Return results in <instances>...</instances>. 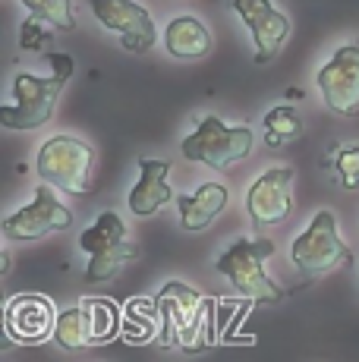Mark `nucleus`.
I'll return each instance as SVG.
<instances>
[{"instance_id": "423d86ee", "label": "nucleus", "mask_w": 359, "mask_h": 362, "mask_svg": "<svg viewBox=\"0 0 359 362\" xmlns=\"http://www.w3.org/2000/svg\"><path fill=\"white\" fill-rule=\"evenodd\" d=\"M347 255H350V249H347V243H343L341 230H337L334 211H328V208H322L312 218V224L296 236L293 246H290V262L306 277L328 274V271H334Z\"/></svg>"}, {"instance_id": "2eb2a0df", "label": "nucleus", "mask_w": 359, "mask_h": 362, "mask_svg": "<svg viewBox=\"0 0 359 362\" xmlns=\"http://www.w3.org/2000/svg\"><path fill=\"white\" fill-rule=\"evenodd\" d=\"M164 47L170 57L196 60L211 51V32L202 19L196 16H174L164 29Z\"/></svg>"}, {"instance_id": "a211bd4d", "label": "nucleus", "mask_w": 359, "mask_h": 362, "mask_svg": "<svg viewBox=\"0 0 359 362\" xmlns=\"http://www.w3.org/2000/svg\"><path fill=\"white\" fill-rule=\"evenodd\" d=\"M123 334L129 340H151L161 337V312H158V299L139 296L126 303L123 309Z\"/></svg>"}, {"instance_id": "4be33fe9", "label": "nucleus", "mask_w": 359, "mask_h": 362, "mask_svg": "<svg viewBox=\"0 0 359 362\" xmlns=\"http://www.w3.org/2000/svg\"><path fill=\"white\" fill-rule=\"evenodd\" d=\"M47 41H51V25L38 16L25 19L23 29H19V45H23L25 51H41Z\"/></svg>"}, {"instance_id": "f257e3e1", "label": "nucleus", "mask_w": 359, "mask_h": 362, "mask_svg": "<svg viewBox=\"0 0 359 362\" xmlns=\"http://www.w3.org/2000/svg\"><path fill=\"white\" fill-rule=\"evenodd\" d=\"M155 299L161 312V346H183L192 353L215 344V299L183 281H167Z\"/></svg>"}, {"instance_id": "6e6552de", "label": "nucleus", "mask_w": 359, "mask_h": 362, "mask_svg": "<svg viewBox=\"0 0 359 362\" xmlns=\"http://www.w3.org/2000/svg\"><path fill=\"white\" fill-rule=\"evenodd\" d=\"M66 227H73V211L54 196L51 183H41L35 189V199L4 221V233L10 240H23V243L60 233Z\"/></svg>"}, {"instance_id": "7ed1b4c3", "label": "nucleus", "mask_w": 359, "mask_h": 362, "mask_svg": "<svg viewBox=\"0 0 359 362\" xmlns=\"http://www.w3.org/2000/svg\"><path fill=\"white\" fill-rule=\"evenodd\" d=\"M95 148L76 136H51L38 148V177L66 196H86L92 186Z\"/></svg>"}, {"instance_id": "1a4fd4ad", "label": "nucleus", "mask_w": 359, "mask_h": 362, "mask_svg": "<svg viewBox=\"0 0 359 362\" xmlns=\"http://www.w3.org/2000/svg\"><path fill=\"white\" fill-rule=\"evenodd\" d=\"M322 98L334 114H356L359 110V41L341 45L319 69Z\"/></svg>"}, {"instance_id": "5701e85b", "label": "nucleus", "mask_w": 359, "mask_h": 362, "mask_svg": "<svg viewBox=\"0 0 359 362\" xmlns=\"http://www.w3.org/2000/svg\"><path fill=\"white\" fill-rule=\"evenodd\" d=\"M51 66H54V76H64V79H70L73 60L66 57V54H51Z\"/></svg>"}, {"instance_id": "f8f14e48", "label": "nucleus", "mask_w": 359, "mask_h": 362, "mask_svg": "<svg viewBox=\"0 0 359 362\" xmlns=\"http://www.w3.org/2000/svg\"><path fill=\"white\" fill-rule=\"evenodd\" d=\"M57 318L60 312L54 309V303L47 296L23 293L6 303L4 328H6V337L16 340V344H41V340L54 337Z\"/></svg>"}, {"instance_id": "dca6fc26", "label": "nucleus", "mask_w": 359, "mask_h": 362, "mask_svg": "<svg viewBox=\"0 0 359 362\" xmlns=\"http://www.w3.org/2000/svg\"><path fill=\"white\" fill-rule=\"evenodd\" d=\"M177 208L186 230H205L227 208V189L220 183H202L189 196H177Z\"/></svg>"}, {"instance_id": "4468645a", "label": "nucleus", "mask_w": 359, "mask_h": 362, "mask_svg": "<svg viewBox=\"0 0 359 362\" xmlns=\"http://www.w3.org/2000/svg\"><path fill=\"white\" fill-rule=\"evenodd\" d=\"M139 183L129 192V211L139 218H151L161 211L167 202H174V192L167 186V161H155V158H139Z\"/></svg>"}, {"instance_id": "6ab92c4d", "label": "nucleus", "mask_w": 359, "mask_h": 362, "mask_svg": "<svg viewBox=\"0 0 359 362\" xmlns=\"http://www.w3.org/2000/svg\"><path fill=\"white\" fill-rule=\"evenodd\" d=\"M32 16L45 19L51 29L60 32H70L76 29V10H73V0H19Z\"/></svg>"}, {"instance_id": "f3484780", "label": "nucleus", "mask_w": 359, "mask_h": 362, "mask_svg": "<svg viewBox=\"0 0 359 362\" xmlns=\"http://www.w3.org/2000/svg\"><path fill=\"white\" fill-rule=\"evenodd\" d=\"M54 344L64 346V350H86V346H92V344H101L98 328H95L92 315H88V309L82 303L60 312L57 331H54Z\"/></svg>"}, {"instance_id": "20e7f679", "label": "nucleus", "mask_w": 359, "mask_h": 362, "mask_svg": "<svg viewBox=\"0 0 359 362\" xmlns=\"http://www.w3.org/2000/svg\"><path fill=\"white\" fill-rule=\"evenodd\" d=\"M252 127H227L220 117H202L196 132L183 139V158L196 164H208L211 170H227L230 164L252 155Z\"/></svg>"}, {"instance_id": "412c9836", "label": "nucleus", "mask_w": 359, "mask_h": 362, "mask_svg": "<svg viewBox=\"0 0 359 362\" xmlns=\"http://www.w3.org/2000/svg\"><path fill=\"white\" fill-rule=\"evenodd\" d=\"M334 170L347 189L359 186V145H343L334 151Z\"/></svg>"}, {"instance_id": "f03ea898", "label": "nucleus", "mask_w": 359, "mask_h": 362, "mask_svg": "<svg viewBox=\"0 0 359 362\" xmlns=\"http://www.w3.org/2000/svg\"><path fill=\"white\" fill-rule=\"evenodd\" d=\"M274 255V243L265 236H240L218 259V271L233 284L240 296L252 303H278L284 290L265 274V259Z\"/></svg>"}, {"instance_id": "0eeeda50", "label": "nucleus", "mask_w": 359, "mask_h": 362, "mask_svg": "<svg viewBox=\"0 0 359 362\" xmlns=\"http://www.w3.org/2000/svg\"><path fill=\"white\" fill-rule=\"evenodd\" d=\"M64 76H32V73H19L13 79V95L16 101L4 104L0 107V123L6 129H38L45 127L54 117V107H57V98L64 92Z\"/></svg>"}, {"instance_id": "ddd939ff", "label": "nucleus", "mask_w": 359, "mask_h": 362, "mask_svg": "<svg viewBox=\"0 0 359 362\" xmlns=\"http://www.w3.org/2000/svg\"><path fill=\"white\" fill-rule=\"evenodd\" d=\"M230 6L252 35L255 64H268L271 57H278V51L284 47L290 35V23L284 13L271 0H230Z\"/></svg>"}, {"instance_id": "9b49d317", "label": "nucleus", "mask_w": 359, "mask_h": 362, "mask_svg": "<svg viewBox=\"0 0 359 362\" xmlns=\"http://www.w3.org/2000/svg\"><path fill=\"white\" fill-rule=\"evenodd\" d=\"M88 6L105 29L120 35L126 51L145 54L155 45V19L142 4L136 0H88Z\"/></svg>"}, {"instance_id": "39448f33", "label": "nucleus", "mask_w": 359, "mask_h": 362, "mask_svg": "<svg viewBox=\"0 0 359 362\" xmlns=\"http://www.w3.org/2000/svg\"><path fill=\"white\" fill-rule=\"evenodd\" d=\"M79 246L88 252L86 281L101 284L110 281L123 271V264L136 259V249L126 240V224L120 221L117 211H101L88 230H82Z\"/></svg>"}, {"instance_id": "aec40b11", "label": "nucleus", "mask_w": 359, "mask_h": 362, "mask_svg": "<svg viewBox=\"0 0 359 362\" xmlns=\"http://www.w3.org/2000/svg\"><path fill=\"white\" fill-rule=\"evenodd\" d=\"M300 132H302V120L293 107H274L265 114V139L271 148H278V145H284V142H293Z\"/></svg>"}, {"instance_id": "9d476101", "label": "nucleus", "mask_w": 359, "mask_h": 362, "mask_svg": "<svg viewBox=\"0 0 359 362\" xmlns=\"http://www.w3.org/2000/svg\"><path fill=\"white\" fill-rule=\"evenodd\" d=\"M293 167H268L246 192V211L255 224H284L293 211Z\"/></svg>"}]
</instances>
